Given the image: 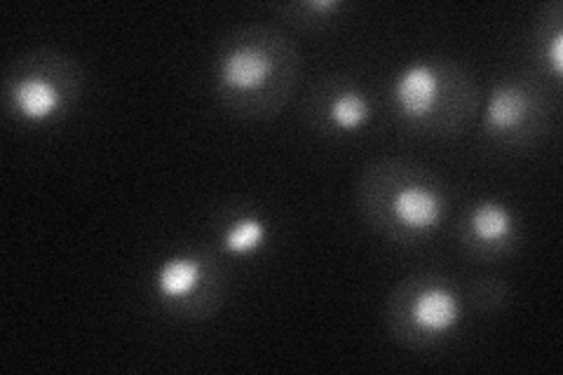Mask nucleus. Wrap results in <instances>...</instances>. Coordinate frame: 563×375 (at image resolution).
Segmentation results:
<instances>
[{
	"label": "nucleus",
	"instance_id": "f257e3e1",
	"mask_svg": "<svg viewBox=\"0 0 563 375\" xmlns=\"http://www.w3.org/2000/svg\"><path fill=\"white\" fill-rule=\"evenodd\" d=\"M395 97L409 118H423V115L430 113L434 99H437V75L425 64L411 66L399 78Z\"/></svg>",
	"mask_w": 563,
	"mask_h": 375
},
{
	"label": "nucleus",
	"instance_id": "f03ea898",
	"mask_svg": "<svg viewBox=\"0 0 563 375\" xmlns=\"http://www.w3.org/2000/svg\"><path fill=\"white\" fill-rule=\"evenodd\" d=\"M413 319L420 329L446 331L458 322V303L449 291L430 289L413 305Z\"/></svg>",
	"mask_w": 563,
	"mask_h": 375
},
{
	"label": "nucleus",
	"instance_id": "7ed1b4c3",
	"mask_svg": "<svg viewBox=\"0 0 563 375\" xmlns=\"http://www.w3.org/2000/svg\"><path fill=\"white\" fill-rule=\"evenodd\" d=\"M395 214L402 223L416 230L434 228L442 216V202L437 195L427 193V190L409 188L402 190L395 200Z\"/></svg>",
	"mask_w": 563,
	"mask_h": 375
},
{
	"label": "nucleus",
	"instance_id": "20e7f679",
	"mask_svg": "<svg viewBox=\"0 0 563 375\" xmlns=\"http://www.w3.org/2000/svg\"><path fill=\"white\" fill-rule=\"evenodd\" d=\"M268 59L256 50H237L223 61V83L237 90H254L268 75Z\"/></svg>",
	"mask_w": 563,
	"mask_h": 375
},
{
	"label": "nucleus",
	"instance_id": "39448f33",
	"mask_svg": "<svg viewBox=\"0 0 563 375\" xmlns=\"http://www.w3.org/2000/svg\"><path fill=\"white\" fill-rule=\"evenodd\" d=\"M17 106L29 120H45L59 106V97L45 80H26L17 90Z\"/></svg>",
	"mask_w": 563,
	"mask_h": 375
},
{
	"label": "nucleus",
	"instance_id": "423d86ee",
	"mask_svg": "<svg viewBox=\"0 0 563 375\" xmlns=\"http://www.w3.org/2000/svg\"><path fill=\"white\" fill-rule=\"evenodd\" d=\"M528 108V99L514 87H500L498 92L491 97L488 104V122L498 129H510L524 118Z\"/></svg>",
	"mask_w": 563,
	"mask_h": 375
},
{
	"label": "nucleus",
	"instance_id": "0eeeda50",
	"mask_svg": "<svg viewBox=\"0 0 563 375\" xmlns=\"http://www.w3.org/2000/svg\"><path fill=\"white\" fill-rule=\"evenodd\" d=\"M472 230L484 242L503 240L512 230L510 211L498 207V204H481L472 214Z\"/></svg>",
	"mask_w": 563,
	"mask_h": 375
},
{
	"label": "nucleus",
	"instance_id": "6e6552de",
	"mask_svg": "<svg viewBox=\"0 0 563 375\" xmlns=\"http://www.w3.org/2000/svg\"><path fill=\"white\" fill-rule=\"evenodd\" d=\"M198 265L193 261H169L160 272V291L167 298H179L183 293H188L198 282Z\"/></svg>",
	"mask_w": 563,
	"mask_h": 375
},
{
	"label": "nucleus",
	"instance_id": "1a4fd4ad",
	"mask_svg": "<svg viewBox=\"0 0 563 375\" xmlns=\"http://www.w3.org/2000/svg\"><path fill=\"white\" fill-rule=\"evenodd\" d=\"M263 237H266V225L256 221V218H244L228 233L226 249L235 251V254H244V251L259 247Z\"/></svg>",
	"mask_w": 563,
	"mask_h": 375
},
{
	"label": "nucleus",
	"instance_id": "9d476101",
	"mask_svg": "<svg viewBox=\"0 0 563 375\" xmlns=\"http://www.w3.org/2000/svg\"><path fill=\"white\" fill-rule=\"evenodd\" d=\"M366 115H369V108H366V101L359 94H345L331 106V118L343 129L359 127L366 120Z\"/></svg>",
	"mask_w": 563,
	"mask_h": 375
},
{
	"label": "nucleus",
	"instance_id": "9b49d317",
	"mask_svg": "<svg viewBox=\"0 0 563 375\" xmlns=\"http://www.w3.org/2000/svg\"><path fill=\"white\" fill-rule=\"evenodd\" d=\"M561 47H563V36H561V33H559V36H556V38H554V50H552V61H554V68H556V73H561V66H563Z\"/></svg>",
	"mask_w": 563,
	"mask_h": 375
},
{
	"label": "nucleus",
	"instance_id": "f8f14e48",
	"mask_svg": "<svg viewBox=\"0 0 563 375\" xmlns=\"http://www.w3.org/2000/svg\"><path fill=\"white\" fill-rule=\"evenodd\" d=\"M336 3H331V0H320V3H312V8L315 10H331Z\"/></svg>",
	"mask_w": 563,
	"mask_h": 375
}]
</instances>
